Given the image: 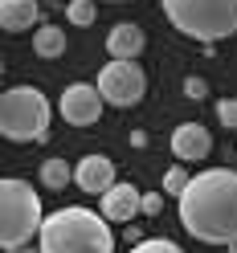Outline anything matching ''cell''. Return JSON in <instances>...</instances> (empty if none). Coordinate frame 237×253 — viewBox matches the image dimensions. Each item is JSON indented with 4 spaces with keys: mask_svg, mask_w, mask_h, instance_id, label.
I'll return each mask as SVG.
<instances>
[{
    "mask_svg": "<svg viewBox=\"0 0 237 253\" xmlns=\"http://www.w3.org/2000/svg\"><path fill=\"white\" fill-rule=\"evenodd\" d=\"M188 180H192V176H188V171L176 164V168H168L164 171V192H172V196H180L184 192V188H188Z\"/></svg>",
    "mask_w": 237,
    "mask_h": 253,
    "instance_id": "e0dca14e",
    "label": "cell"
},
{
    "mask_svg": "<svg viewBox=\"0 0 237 253\" xmlns=\"http://www.w3.org/2000/svg\"><path fill=\"white\" fill-rule=\"evenodd\" d=\"M33 53L45 57V61L61 57V53H66V33H61L57 25H41L37 33H33Z\"/></svg>",
    "mask_w": 237,
    "mask_h": 253,
    "instance_id": "4fadbf2b",
    "label": "cell"
},
{
    "mask_svg": "<svg viewBox=\"0 0 237 253\" xmlns=\"http://www.w3.org/2000/svg\"><path fill=\"white\" fill-rule=\"evenodd\" d=\"M94 17H98V12H94V0H70L66 4V21L78 25V29H90Z\"/></svg>",
    "mask_w": 237,
    "mask_h": 253,
    "instance_id": "9a60e30c",
    "label": "cell"
},
{
    "mask_svg": "<svg viewBox=\"0 0 237 253\" xmlns=\"http://www.w3.org/2000/svg\"><path fill=\"white\" fill-rule=\"evenodd\" d=\"M217 119L229 126V131H237V98H221L217 102Z\"/></svg>",
    "mask_w": 237,
    "mask_h": 253,
    "instance_id": "ac0fdd59",
    "label": "cell"
},
{
    "mask_svg": "<svg viewBox=\"0 0 237 253\" xmlns=\"http://www.w3.org/2000/svg\"><path fill=\"white\" fill-rule=\"evenodd\" d=\"M172 29L192 41H221L237 33V0H160Z\"/></svg>",
    "mask_w": 237,
    "mask_h": 253,
    "instance_id": "3957f363",
    "label": "cell"
},
{
    "mask_svg": "<svg viewBox=\"0 0 237 253\" xmlns=\"http://www.w3.org/2000/svg\"><path fill=\"white\" fill-rule=\"evenodd\" d=\"M74 184L82 188L90 196H102L110 184H115V164L106 160V155H82L74 168Z\"/></svg>",
    "mask_w": 237,
    "mask_h": 253,
    "instance_id": "30bf717a",
    "label": "cell"
},
{
    "mask_svg": "<svg viewBox=\"0 0 237 253\" xmlns=\"http://www.w3.org/2000/svg\"><path fill=\"white\" fill-rule=\"evenodd\" d=\"M229 253H237V241H233V245H229Z\"/></svg>",
    "mask_w": 237,
    "mask_h": 253,
    "instance_id": "7402d4cb",
    "label": "cell"
},
{
    "mask_svg": "<svg viewBox=\"0 0 237 253\" xmlns=\"http://www.w3.org/2000/svg\"><path fill=\"white\" fill-rule=\"evenodd\" d=\"M49 98L37 86H12L0 94V135L8 143H37L49 135Z\"/></svg>",
    "mask_w": 237,
    "mask_h": 253,
    "instance_id": "277c9868",
    "label": "cell"
},
{
    "mask_svg": "<svg viewBox=\"0 0 237 253\" xmlns=\"http://www.w3.org/2000/svg\"><path fill=\"white\" fill-rule=\"evenodd\" d=\"M102 90L106 106H119V110H131L139 106V98L147 94V74L139 70L135 57H110L106 66L98 70V82H94Z\"/></svg>",
    "mask_w": 237,
    "mask_h": 253,
    "instance_id": "8992f818",
    "label": "cell"
},
{
    "mask_svg": "<svg viewBox=\"0 0 237 253\" xmlns=\"http://www.w3.org/2000/svg\"><path fill=\"white\" fill-rule=\"evenodd\" d=\"M98 212L110 220V225H127L135 212H143V196H139L135 184H110L106 192H102Z\"/></svg>",
    "mask_w": 237,
    "mask_h": 253,
    "instance_id": "ba28073f",
    "label": "cell"
},
{
    "mask_svg": "<svg viewBox=\"0 0 237 253\" xmlns=\"http://www.w3.org/2000/svg\"><path fill=\"white\" fill-rule=\"evenodd\" d=\"M74 180V168L66 160H45L41 164V188H49V192H61Z\"/></svg>",
    "mask_w": 237,
    "mask_h": 253,
    "instance_id": "5bb4252c",
    "label": "cell"
},
{
    "mask_svg": "<svg viewBox=\"0 0 237 253\" xmlns=\"http://www.w3.org/2000/svg\"><path fill=\"white\" fill-rule=\"evenodd\" d=\"M41 17V4L37 0H0V25H4V33H25V29H33Z\"/></svg>",
    "mask_w": 237,
    "mask_h": 253,
    "instance_id": "8fae6325",
    "label": "cell"
},
{
    "mask_svg": "<svg viewBox=\"0 0 237 253\" xmlns=\"http://www.w3.org/2000/svg\"><path fill=\"white\" fill-rule=\"evenodd\" d=\"M164 212V192H143V216H160Z\"/></svg>",
    "mask_w": 237,
    "mask_h": 253,
    "instance_id": "d6986e66",
    "label": "cell"
},
{
    "mask_svg": "<svg viewBox=\"0 0 237 253\" xmlns=\"http://www.w3.org/2000/svg\"><path fill=\"white\" fill-rule=\"evenodd\" d=\"M127 253H184L176 241H168V237H147V241H135Z\"/></svg>",
    "mask_w": 237,
    "mask_h": 253,
    "instance_id": "2e32d148",
    "label": "cell"
},
{
    "mask_svg": "<svg viewBox=\"0 0 237 253\" xmlns=\"http://www.w3.org/2000/svg\"><path fill=\"white\" fill-rule=\"evenodd\" d=\"M4 253H41V249H29V245H12V249H4Z\"/></svg>",
    "mask_w": 237,
    "mask_h": 253,
    "instance_id": "44dd1931",
    "label": "cell"
},
{
    "mask_svg": "<svg viewBox=\"0 0 237 253\" xmlns=\"http://www.w3.org/2000/svg\"><path fill=\"white\" fill-rule=\"evenodd\" d=\"M180 200V225L200 245H233L237 241V171L213 168L188 180Z\"/></svg>",
    "mask_w": 237,
    "mask_h": 253,
    "instance_id": "6da1fadb",
    "label": "cell"
},
{
    "mask_svg": "<svg viewBox=\"0 0 237 253\" xmlns=\"http://www.w3.org/2000/svg\"><path fill=\"white\" fill-rule=\"evenodd\" d=\"M204 90H209V86H204L200 78H188V82H184V94H188V98H204Z\"/></svg>",
    "mask_w": 237,
    "mask_h": 253,
    "instance_id": "ffe728a7",
    "label": "cell"
},
{
    "mask_svg": "<svg viewBox=\"0 0 237 253\" xmlns=\"http://www.w3.org/2000/svg\"><path fill=\"white\" fill-rule=\"evenodd\" d=\"M41 253H115V233H110V220L94 209H57L45 216L41 225Z\"/></svg>",
    "mask_w": 237,
    "mask_h": 253,
    "instance_id": "7a4b0ae2",
    "label": "cell"
},
{
    "mask_svg": "<svg viewBox=\"0 0 237 253\" xmlns=\"http://www.w3.org/2000/svg\"><path fill=\"white\" fill-rule=\"evenodd\" d=\"M102 90L98 86H86V82H74L61 90V98H57V110H61V119H66L70 126H94L102 115Z\"/></svg>",
    "mask_w": 237,
    "mask_h": 253,
    "instance_id": "52a82bcc",
    "label": "cell"
},
{
    "mask_svg": "<svg viewBox=\"0 0 237 253\" xmlns=\"http://www.w3.org/2000/svg\"><path fill=\"white\" fill-rule=\"evenodd\" d=\"M106 49H110V57H139L143 53V29L131 25V21L115 25L106 33Z\"/></svg>",
    "mask_w": 237,
    "mask_h": 253,
    "instance_id": "7c38bea8",
    "label": "cell"
},
{
    "mask_svg": "<svg viewBox=\"0 0 237 253\" xmlns=\"http://www.w3.org/2000/svg\"><path fill=\"white\" fill-rule=\"evenodd\" d=\"M209 151H213V135H209L204 123H180L176 131H172V155H176L180 164L204 160Z\"/></svg>",
    "mask_w": 237,
    "mask_h": 253,
    "instance_id": "9c48e42d",
    "label": "cell"
},
{
    "mask_svg": "<svg viewBox=\"0 0 237 253\" xmlns=\"http://www.w3.org/2000/svg\"><path fill=\"white\" fill-rule=\"evenodd\" d=\"M41 225H45V216H41L37 188L29 180L4 176L0 180V245L4 249L29 245V237H37Z\"/></svg>",
    "mask_w": 237,
    "mask_h": 253,
    "instance_id": "5b68a950",
    "label": "cell"
}]
</instances>
